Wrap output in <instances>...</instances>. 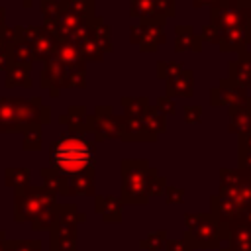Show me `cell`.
Listing matches in <instances>:
<instances>
[{
  "label": "cell",
  "instance_id": "obj_1",
  "mask_svg": "<svg viewBox=\"0 0 251 251\" xmlns=\"http://www.w3.org/2000/svg\"><path fill=\"white\" fill-rule=\"evenodd\" d=\"M49 167L63 176L94 173L96 141H90L84 133L63 131L49 149Z\"/></svg>",
  "mask_w": 251,
  "mask_h": 251
},
{
  "label": "cell",
  "instance_id": "obj_2",
  "mask_svg": "<svg viewBox=\"0 0 251 251\" xmlns=\"http://www.w3.org/2000/svg\"><path fill=\"white\" fill-rule=\"evenodd\" d=\"M57 192L49 186H24L14 196V220L31 222L33 229H51L57 218Z\"/></svg>",
  "mask_w": 251,
  "mask_h": 251
},
{
  "label": "cell",
  "instance_id": "obj_3",
  "mask_svg": "<svg viewBox=\"0 0 251 251\" xmlns=\"http://www.w3.org/2000/svg\"><path fill=\"white\" fill-rule=\"evenodd\" d=\"M51 122V108L43 106L39 96L33 98H2L0 96V133L27 131L35 126Z\"/></svg>",
  "mask_w": 251,
  "mask_h": 251
},
{
  "label": "cell",
  "instance_id": "obj_4",
  "mask_svg": "<svg viewBox=\"0 0 251 251\" xmlns=\"http://www.w3.org/2000/svg\"><path fill=\"white\" fill-rule=\"evenodd\" d=\"M184 241L192 249H216L229 239V227L208 214H184Z\"/></svg>",
  "mask_w": 251,
  "mask_h": 251
},
{
  "label": "cell",
  "instance_id": "obj_5",
  "mask_svg": "<svg viewBox=\"0 0 251 251\" xmlns=\"http://www.w3.org/2000/svg\"><path fill=\"white\" fill-rule=\"evenodd\" d=\"M122 171V202L124 204H147V182L151 165L147 159H124L120 163Z\"/></svg>",
  "mask_w": 251,
  "mask_h": 251
},
{
  "label": "cell",
  "instance_id": "obj_6",
  "mask_svg": "<svg viewBox=\"0 0 251 251\" xmlns=\"http://www.w3.org/2000/svg\"><path fill=\"white\" fill-rule=\"evenodd\" d=\"M86 216L75 204H59L55 224L51 227V251H76V227Z\"/></svg>",
  "mask_w": 251,
  "mask_h": 251
},
{
  "label": "cell",
  "instance_id": "obj_7",
  "mask_svg": "<svg viewBox=\"0 0 251 251\" xmlns=\"http://www.w3.org/2000/svg\"><path fill=\"white\" fill-rule=\"evenodd\" d=\"M220 194L235 200L241 208L251 204V173L243 169H220Z\"/></svg>",
  "mask_w": 251,
  "mask_h": 251
},
{
  "label": "cell",
  "instance_id": "obj_8",
  "mask_svg": "<svg viewBox=\"0 0 251 251\" xmlns=\"http://www.w3.org/2000/svg\"><path fill=\"white\" fill-rule=\"evenodd\" d=\"M167 20H153V22H139L133 24L129 29V41L137 45L141 53H155L167 41L165 33Z\"/></svg>",
  "mask_w": 251,
  "mask_h": 251
},
{
  "label": "cell",
  "instance_id": "obj_9",
  "mask_svg": "<svg viewBox=\"0 0 251 251\" xmlns=\"http://www.w3.org/2000/svg\"><path fill=\"white\" fill-rule=\"evenodd\" d=\"M210 24L216 27V31H218V35L222 39V37H226L229 33H235V31H247L249 20L237 8L235 0H231L227 6L210 10Z\"/></svg>",
  "mask_w": 251,
  "mask_h": 251
},
{
  "label": "cell",
  "instance_id": "obj_10",
  "mask_svg": "<svg viewBox=\"0 0 251 251\" xmlns=\"http://www.w3.org/2000/svg\"><path fill=\"white\" fill-rule=\"evenodd\" d=\"M112 106H96L90 120V133L94 141L122 139V116L112 112Z\"/></svg>",
  "mask_w": 251,
  "mask_h": 251
},
{
  "label": "cell",
  "instance_id": "obj_11",
  "mask_svg": "<svg viewBox=\"0 0 251 251\" xmlns=\"http://www.w3.org/2000/svg\"><path fill=\"white\" fill-rule=\"evenodd\" d=\"M22 37L27 41V45L31 47L33 59L35 61H49L55 55V47H57V39L43 27V25H20Z\"/></svg>",
  "mask_w": 251,
  "mask_h": 251
},
{
  "label": "cell",
  "instance_id": "obj_12",
  "mask_svg": "<svg viewBox=\"0 0 251 251\" xmlns=\"http://www.w3.org/2000/svg\"><path fill=\"white\" fill-rule=\"evenodd\" d=\"M175 0H129V16L137 18L139 22L169 20L175 16Z\"/></svg>",
  "mask_w": 251,
  "mask_h": 251
},
{
  "label": "cell",
  "instance_id": "obj_13",
  "mask_svg": "<svg viewBox=\"0 0 251 251\" xmlns=\"http://www.w3.org/2000/svg\"><path fill=\"white\" fill-rule=\"evenodd\" d=\"M249 98H251V94H247V90L237 88L227 78H224L220 84H216V86L210 88V104L214 108H218V106H226V108L241 106Z\"/></svg>",
  "mask_w": 251,
  "mask_h": 251
},
{
  "label": "cell",
  "instance_id": "obj_14",
  "mask_svg": "<svg viewBox=\"0 0 251 251\" xmlns=\"http://www.w3.org/2000/svg\"><path fill=\"white\" fill-rule=\"evenodd\" d=\"M227 80L241 90H251V51H239L227 67Z\"/></svg>",
  "mask_w": 251,
  "mask_h": 251
},
{
  "label": "cell",
  "instance_id": "obj_15",
  "mask_svg": "<svg viewBox=\"0 0 251 251\" xmlns=\"http://www.w3.org/2000/svg\"><path fill=\"white\" fill-rule=\"evenodd\" d=\"M41 86L47 88L53 98H57L61 94V90L67 88V71H65V67L59 61L49 59V61L43 63V69H41Z\"/></svg>",
  "mask_w": 251,
  "mask_h": 251
},
{
  "label": "cell",
  "instance_id": "obj_16",
  "mask_svg": "<svg viewBox=\"0 0 251 251\" xmlns=\"http://www.w3.org/2000/svg\"><path fill=\"white\" fill-rule=\"evenodd\" d=\"M210 214L220 222V224H224V226H229L235 218H239V214H241V206L235 202V200H231V198H227V196H224V194H214L212 198H210Z\"/></svg>",
  "mask_w": 251,
  "mask_h": 251
},
{
  "label": "cell",
  "instance_id": "obj_17",
  "mask_svg": "<svg viewBox=\"0 0 251 251\" xmlns=\"http://www.w3.org/2000/svg\"><path fill=\"white\" fill-rule=\"evenodd\" d=\"M90 120H92V114H88L84 106H69L67 114L59 116V124L67 126V131L84 133V135L90 133Z\"/></svg>",
  "mask_w": 251,
  "mask_h": 251
},
{
  "label": "cell",
  "instance_id": "obj_18",
  "mask_svg": "<svg viewBox=\"0 0 251 251\" xmlns=\"http://www.w3.org/2000/svg\"><path fill=\"white\" fill-rule=\"evenodd\" d=\"M53 59L59 61L67 71H86V61L80 57V53L73 41H67V39L57 41Z\"/></svg>",
  "mask_w": 251,
  "mask_h": 251
},
{
  "label": "cell",
  "instance_id": "obj_19",
  "mask_svg": "<svg viewBox=\"0 0 251 251\" xmlns=\"http://www.w3.org/2000/svg\"><path fill=\"white\" fill-rule=\"evenodd\" d=\"M229 251H251V222L243 218H235L229 226Z\"/></svg>",
  "mask_w": 251,
  "mask_h": 251
},
{
  "label": "cell",
  "instance_id": "obj_20",
  "mask_svg": "<svg viewBox=\"0 0 251 251\" xmlns=\"http://www.w3.org/2000/svg\"><path fill=\"white\" fill-rule=\"evenodd\" d=\"M175 51L176 53H184V51L200 53L202 51L200 33H194L192 25H184V24L175 25Z\"/></svg>",
  "mask_w": 251,
  "mask_h": 251
},
{
  "label": "cell",
  "instance_id": "obj_21",
  "mask_svg": "<svg viewBox=\"0 0 251 251\" xmlns=\"http://www.w3.org/2000/svg\"><path fill=\"white\" fill-rule=\"evenodd\" d=\"M165 86H167V96H171V98H175V96L190 98L194 94V71L184 67V71L180 75L165 80Z\"/></svg>",
  "mask_w": 251,
  "mask_h": 251
},
{
  "label": "cell",
  "instance_id": "obj_22",
  "mask_svg": "<svg viewBox=\"0 0 251 251\" xmlns=\"http://www.w3.org/2000/svg\"><path fill=\"white\" fill-rule=\"evenodd\" d=\"M94 208L104 222H112V224L122 222V208H124L122 198L112 194H98L94 196Z\"/></svg>",
  "mask_w": 251,
  "mask_h": 251
},
{
  "label": "cell",
  "instance_id": "obj_23",
  "mask_svg": "<svg viewBox=\"0 0 251 251\" xmlns=\"http://www.w3.org/2000/svg\"><path fill=\"white\" fill-rule=\"evenodd\" d=\"M96 186V175H76V176H65L63 194L65 196H92Z\"/></svg>",
  "mask_w": 251,
  "mask_h": 251
},
{
  "label": "cell",
  "instance_id": "obj_24",
  "mask_svg": "<svg viewBox=\"0 0 251 251\" xmlns=\"http://www.w3.org/2000/svg\"><path fill=\"white\" fill-rule=\"evenodd\" d=\"M227 112H229V133H237V137L251 133V98L241 106L227 108Z\"/></svg>",
  "mask_w": 251,
  "mask_h": 251
},
{
  "label": "cell",
  "instance_id": "obj_25",
  "mask_svg": "<svg viewBox=\"0 0 251 251\" xmlns=\"http://www.w3.org/2000/svg\"><path fill=\"white\" fill-rule=\"evenodd\" d=\"M141 122H143V127L153 141H157V137L167 131V116L157 106H149V110L145 112Z\"/></svg>",
  "mask_w": 251,
  "mask_h": 251
},
{
  "label": "cell",
  "instance_id": "obj_26",
  "mask_svg": "<svg viewBox=\"0 0 251 251\" xmlns=\"http://www.w3.org/2000/svg\"><path fill=\"white\" fill-rule=\"evenodd\" d=\"M90 35L102 47L104 53H112L114 51V45H112V29L104 22V18L96 16V18L90 20Z\"/></svg>",
  "mask_w": 251,
  "mask_h": 251
},
{
  "label": "cell",
  "instance_id": "obj_27",
  "mask_svg": "<svg viewBox=\"0 0 251 251\" xmlns=\"http://www.w3.org/2000/svg\"><path fill=\"white\" fill-rule=\"evenodd\" d=\"M120 141H153L143 127L141 120L126 118L122 114V139Z\"/></svg>",
  "mask_w": 251,
  "mask_h": 251
},
{
  "label": "cell",
  "instance_id": "obj_28",
  "mask_svg": "<svg viewBox=\"0 0 251 251\" xmlns=\"http://www.w3.org/2000/svg\"><path fill=\"white\" fill-rule=\"evenodd\" d=\"M4 86H6V88H16V86L29 88V86H31V67L12 65V67L6 71Z\"/></svg>",
  "mask_w": 251,
  "mask_h": 251
},
{
  "label": "cell",
  "instance_id": "obj_29",
  "mask_svg": "<svg viewBox=\"0 0 251 251\" xmlns=\"http://www.w3.org/2000/svg\"><path fill=\"white\" fill-rule=\"evenodd\" d=\"M120 104L124 108V116L126 118L141 120L145 116V112L149 110V98L147 96H124L120 100Z\"/></svg>",
  "mask_w": 251,
  "mask_h": 251
},
{
  "label": "cell",
  "instance_id": "obj_30",
  "mask_svg": "<svg viewBox=\"0 0 251 251\" xmlns=\"http://www.w3.org/2000/svg\"><path fill=\"white\" fill-rule=\"evenodd\" d=\"M4 176H6V184L12 186L14 190L18 188H24V186H29V169H22V167H12V169H6L4 171Z\"/></svg>",
  "mask_w": 251,
  "mask_h": 251
},
{
  "label": "cell",
  "instance_id": "obj_31",
  "mask_svg": "<svg viewBox=\"0 0 251 251\" xmlns=\"http://www.w3.org/2000/svg\"><path fill=\"white\" fill-rule=\"evenodd\" d=\"M12 65V27H8L0 33V71L6 73Z\"/></svg>",
  "mask_w": 251,
  "mask_h": 251
},
{
  "label": "cell",
  "instance_id": "obj_32",
  "mask_svg": "<svg viewBox=\"0 0 251 251\" xmlns=\"http://www.w3.org/2000/svg\"><path fill=\"white\" fill-rule=\"evenodd\" d=\"M165 243H167V231L159 229V231H153L147 237H143L139 241V247L145 251H161V249H165Z\"/></svg>",
  "mask_w": 251,
  "mask_h": 251
},
{
  "label": "cell",
  "instance_id": "obj_33",
  "mask_svg": "<svg viewBox=\"0 0 251 251\" xmlns=\"http://www.w3.org/2000/svg\"><path fill=\"white\" fill-rule=\"evenodd\" d=\"M165 188H167V178L159 175L157 169L151 167V173H149V182H147V196H161L165 194Z\"/></svg>",
  "mask_w": 251,
  "mask_h": 251
},
{
  "label": "cell",
  "instance_id": "obj_34",
  "mask_svg": "<svg viewBox=\"0 0 251 251\" xmlns=\"http://www.w3.org/2000/svg\"><path fill=\"white\" fill-rule=\"evenodd\" d=\"M184 71V65L178 63V61H161L157 65V76L163 78V80H169L176 75H180Z\"/></svg>",
  "mask_w": 251,
  "mask_h": 251
},
{
  "label": "cell",
  "instance_id": "obj_35",
  "mask_svg": "<svg viewBox=\"0 0 251 251\" xmlns=\"http://www.w3.org/2000/svg\"><path fill=\"white\" fill-rule=\"evenodd\" d=\"M22 147L25 151H39L41 149V126H35L27 131H24Z\"/></svg>",
  "mask_w": 251,
  "mask_h": 251
},
{
  "label": "cell",
  "instance_id": "obj_36",
  "mask_svg": "<svg viewBox=\"0 0 251 251\" xmlns=\"http://www.w3.org/2000/svg\"><path fill=\"white\" fill-rule=\"evenodd\" d=\"M165 202L171 206V204H182L184 202V188H178V186H169L165 188Z\"/></svg>",
  "mask_w": 251,
  "mask_h": 251
},
{
  "label": "cell",
  "instance_id": "obj_37",
  "mask_svg": "<svg viewBox=\"0 0 251 251\" xmlns=\"http://www.w3.org/2000/svg\"><path fill=\"white\" fill-rule=\"evenodd\" d=\"M157 108H159L165 116H175V112H176V108H175V100H173L171 96H167V94H163V96L157 98Z\"/></svg>",
  "mask_w": 251,
  "mask_h": 251
},
{
  "label": "cell",
  "instance_id": "obj_38",
  "mask_svg": "<svg viewBox=\"0 0 251 251\" xmlns=\"http://www.w3.org/2000/svg\"><path fill=\"white\" fill-rule=\"evenodd\" d=\"M200 37H202V41H210V43H214V45H218V43H220V35H218L216 27H214L212 24H208V25H204V27H202Z\"/></svg>",
  "mask_w": 251,
  "mask_h": 251
},
{
  "label": "cell",
  "instance_id": "obj_39",
  "mask_svg": "<svg viewBox=\"0 0 251 251\" xmlns=\"http://www.w3.org/2000/svg\"><path fill=\"white\" fill-rule=\"evenodd\" d=\"M202 118V108L200 106H186L184 108V122L186 124H198Z\"/></svg>",
  "mask_w": 251,
  "mask_h": 251
},
{
  "label": "cell",
  "instance_id": "obj_40",
  "mask_svg": "<svg viewBox=\"0 0 251 251\" xmlns=\"http://www.w3.org/2000/svg\"><path fill=\"white\" fill-rule=\"evenodd\" d=\"M165 251H194L184 239H167Z\"/></svg>",
  "mask_w": 251,
  "mask_h": 251
},
{
  "label": "cell",
  "instance_id": "obj_41",
  "mask_svg": "<svg viewBox=\"0 0 251 251\" xmlns=\"http://www.w3.org/2000/svg\"><path fill=\"white\" fill-rule=\"evenodd\" d=\"M231 0H190V4L194 8H204V6H210L212 8H222V6H227Z\"/></svg>",
  "mask_w": 251,
  "mask_h": 251
},
{
  "label": "cell",
  "instance_id": "obj_42",
  "mask_svg": "<svg viewBox=\"0 0 251 251\" xmlns=\"http://www.w3.org/2000/svg\"><path fill=\"white\" fill-rule=\"evenodd\" d=\"M6 29H8V25H6V10L0 8V33L6 31Z\"/></svg>",
  "mask_w": 251,
  "mask_h": 251
},
{
  "label": "cell",
  "instance_id": "obj_43",
  "mask_svg": "<svg viewBox=\"0 0 251 251\" xmlns=\"http://www.w3.org/2000/svg\"><path fill=\"white\" fill-rule=\"evenodd\" d=\"M39 2H43V0H39ZM22 4H24L25 8H31V4H33V0H22Z\"/></svg>",
  "mask_w": 251,
  "mask_h": 251
},
{
  "label": "cell",
  "instance_id": "obj_44",
  "mask_svg": "<svg viewBox=\"0 0 251 251\" xmlns=\"http://www.w3.org/2000/svg\"><path fill=\"white\" fill-rule=\"evenodd\" d=\"M220 251H229V249H227V247H226V249H220Z\"/></svg>",
  "mask_w": 251,
  "mask_h": 251
}]
</instances>
